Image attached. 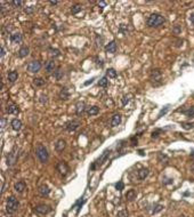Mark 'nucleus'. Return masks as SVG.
<instances>
[{
  "instance_id": "1",
  "label": "nucleus",
  "mask_w": 194,
  "mask_h": 217,
  "mask_svg": "<svg viewBox=\"0 0 194 217\" xmlns=\"http://www.w3.org/2000/svg\"><path fill=\"white\" fill-rule=\"evenodd\" d=\"M166 22L165 17L159 15V14H152L149 18H147V25L150 27H159L161 26L163 23Z\"/></svg>"
},
{
  "instance_id": "2",
  "label": "nucleus",
  "mask_w": 194,
  "mask_h": 217,
  "mask_svg": "<svg viewBox=\"0 0 194 217\" xmlns=\"http://www.w3.org/2000/svg\"><path fill=\"white\" fill-rule=\"evenodd\" d=\"M18 201L15 197H9L8 200H7V206H6V210L8 214H14L17 209H18Z\"/></svg>"
},
{
  "instance_id": "3",
  "label": "nucleus",
  "mask_w": 194,
  "mask_h": 217,
  "mask_svg": "<svg viewBox=\"0 0 194 217\" xmlns=\"http://www.w3.org/2000/svg\"><path fill=\"white\" fill-rule=\"evenodd\" d=\"M150 80L152 81V84L154 86H159L161 84V80H162V74H161V71L159 69H154L151 71L150 73Z\"/></svg>"
},
{
  "instance_id": "4",
  "label": "nucleus",
  "mask_w": 194,
  "mask_h": 217,
  "mask_svg": "<svg viewBox=\"0 0 194 217\" xmlns=\"http://www.w3.org/2000/svg\"><path fill=\"white\" fill-rule=\"evenodd\" d=\"M37 155H38V158H39V160H40L41 162L45 163V162L48 161L49 154H48L47 149H46L43 145H39V146L37 147Z\"/></svg>"
},
{
  "instance_id": "5",
  "label": "nucleus",
  "mask_w": 194,
  "mask_h": 217,
  "mask_svg": "<svg viewBox=\"0 0 194 217\" xmlns=\"http://www.w3.org/2000/svg\"><path fill=\"white\" fill-rule=\"evenodd\" d=\"M56 169H57V171H58L62 176H66V175L69 174V171H70L69 166H68L64 161L58 162V163H57V166H56Z\"/></svg>"
},
{
  "instance_id": "6",
  "label": "nucleus",
  "mask_w": 194,
  "mask_h": 217,
  "mask_svg": "<svg viewBox=\"0 0 194 217\" xmlns=\"http://www.w3.org/2000/svg\"><path fill=\"white\" fill-rule=\"evenodd\" d=\"M40 69H41V63L39 61H32L27 65V70L31 73H37L40 71Z\"/></svg>"
},
{
  "instance_id": "7",
  "label": "nucleus",
  "mask_w": 194,
  "mask_h": 217,
  "mask_svg": "<svg viewBox=\"0 0 194 217\" xmlns=\"http://www.w3.org/2000/svg\"><path fill=\"white\" fill-rule=\"evenodd\" d=\"M17 157H18V154L16 152V149L10 151V153H8V155H7V166L10 167V166L15 165V162L17 161Z\"/></svg>"
},
{
  "instance_id": "8",
  "label": "nucleus",
  "mask_w": 194,
  "mask_h": 217,
  "mask_svg": "<svg viewBox=\"0 0 194 217\" xmlns=\"http://www.w3.org/2000/svg\"><path fill=\"white\" fill-rule=\"evenodd\" d=\"M79 126H80V122H79L78 120H72V121L66 122L65 128H66V130H69V131H74V130H77V129L79 128Z\"/></svg>"
},
{
  "instance_id": "9",
  "label": "nucleus",
  "mask_w": 194,
  "mask_h": 217,
  "mask_svg": "<svg viewBox=\"0 0 194 217\" xmlns=\"http://www.w3.org/2000/svg\"><path fill=\"white\" fill-rule=\"evenodd\" d=\"M34 210H35V213H38V214L45 215V214H47V213L50 212V207L47 206V205H38V206L34 208Z\"/></svg>"
},
{
  "instance_id": "10",
  "label": "nucleus",
  "mask_w": 194,
  "mask_h": 217,
  "mask_svg": "<svg viewBox=\"0 0 194 217\" xmlns=\"http://www.w3.org/2000/svg\"><path fill=\"white\" fill-rule=\"evenodd\" d=\"M6 111L9 114H17L18 113V106L15 103H9V104H7Z\"/></svg>"
},
{
  "instance_id": "11",
  "label": "nucleus",
  "mask_w": 194,
  "mask_h": 217,
  "mask_svg": "<svg viewBox=\"0 0 194 217\" xmlns=\"http://www.w3.org/2000/svg\"><path fill=\"white\" fill-rule=\"evenodd\" d=\"M14 189H15L16 192H18V193H23L24 190L26 189V184H25L24 181H19V182H17V183L15 184Z\"/></svg>"
},
{
  "instance_id": "12",
  "label": "nucleus",
  "mask_w": 194,
  "mask_h": 217,
  "mask_svg": "<svg viewBox=\"0 0 194 217\" xmlns=\"http://www.w3.org/2000/svg\"><path fill=\"white\" fill-rule=\"evenodd\" d=\"M108 155H110V151H105L104 154L100 157V159H98V160L96 161V163H94V165L92 166V169H95V168H96V165H99V166H100V165L103 163V161H105L106 158H107Z\"/></svg>"
},
{
  "instance_id": "13",
  "label": "nucleus",
  "mask_w": 194,
  "mask_h": 217,
  "mask_svg": "<svg viewBox=\"0 0 194 217\" xmlns=\"http://www.w3.org/2000/svg\"><path fill=\"white\" fill-rule=\"evenodd\" d=\"M65 146H66V142H65L64 139H58V141L56 142L55 149H56V151H58V152H62V151L65 149Z\"/></svg>"
},
{
  "instance_id": "14",
  "label": "nucleus",
  "mask_w": 194,
  "mask_h": 217,
  "mask_svg": "<svg viewBox=\"0 0 194 217\" xmlns=\"http://www.w3.org/2000/svg\"><path fill=\"white\" fill-rule=\"evenodd\" d=\"M38 191H39V194H40L41 197H47V196L50 193V190H49V188H48L47 185H41Z\"/></svg>"
},
{
  "instance_id": "15",
  "label": "nucleus",
  "mask_w": 194,
  "mask_h": 217,
  "mask_svg": "<svg viewBox=\"0 0 194 217\" xmlns=\"http://www.w3.org/2000/svg\"><path fill=\"white\" fill-rule=\"evenodd\" d=\"M10 41H11L13 44H18V42H21V41H22V34L18 33V32L13 33V34L10 35Z\"/></svg>"
},
{
  "instance_id": "16",
  "label": "nucleus",
  "mask_w": 194,
  "mask_h": 217,
  "mask_svg": "<svg viewBox=\"0 0 194 217\" xmlns=\"http://www.w3.org/2000/svg\"><path fill=\"white\" fill-rule=\"evenodd\" d=\"M120 122H121V115L120 114H114L112 117V120H111V126L116 127V126L120 125Z\"/></svg>"
},
{
  "instance_id": "17",
  "label": "nucleus",
  "mask_w": 194,
  "mask_h": 217,
  "mask_svg": "<svg viewBox=\"0 0 194 217\" xmlns=\"http://www.w3.org/2000/svg\"><path fill=\"white\" fill-rule=\"evenodd\" d=\"M105 49H106V52L107 53H111V54H114L115 53V50H116V44H115V41H111L106 47H105Z\"/></svg>"
},
{
  "instance_id": "18",
  "label": "nucleus",
  "mask_w": 194,
  "mask_h": 217,
  "mask_svg": "<svg viewBox=\"0 0 194 217\" xmlns=\"http://www.w3.org/2000/svg\"><path fill=\"white\" fill-rule=\"evenodd\" d=\"M149 169L147 168H142V169H139V171L137 173L138 174V178L139 179H145L147 176H149Z\"/></svg>"
},
{
  "instance_id": "19",
  "label": "nucleus",
  "mask_w": 194,
  "mask_h": 217,
  "mask_svg": "<svg viewBox=\"0 0 194 217\" xmlns=\"http://www.w3.org/2000/svg\"><path fill=\"white\" fill-rule=\"evenodd\" d=\"M136 197H137V193H136L135 190H129V191L126 193V199H127L128 201H132V200H135Z\"/></svg>"
},
{
  "instance_id": "20",
  "label": "nucleus",
  "mask_w": 194,
  "mask_h": 217,
  "mask_svg": "<svg viewBox=\"0 0 194 217\" xmlns=\"http://www.w3.org/2000/svg\"><path fill=\"white\" fill-rule=\"evenodd\" d=\"M7 78H8L9 82H15L17 80V78H18V73L16 71H10L8 73V76H7Z\"/></svg>"
},
{
  "instance_id": "21",
  "label": "nucleus",
  "mask_w": 194,
  "mask_h": 217,
  "mask_svg": "<svg viewBox=\"0 0 194 217\" xmlns=\"http://www.w3.org/2000/svg\"><path fill=\"white\" fill-rule=\"evenodd\" d=\"M45 69H46V71H47L48 73H52V72L55 70V62H54V61L47 62L46 65H45Z\"/></svg>"
},
{
  "instance_id": "22",
  "label": "nucleus",
  "mask_w": 194,
  "mask_h": 217,
  "mask_svg": "<svg viewBox=\"0 0 194 217\" xmlns=\"http://www.w3.org/2000/svg\"><path fill=\"white\" fill-rule=\"evenodd\" d=\"M11 127H13V129L14 130H19L21 128H22V121L21 120H18V119H14L13 121H11Z\"/></svg>"
},
{
  "instance_id": "23",
  "label": "nucleus",
  "mask_w": 194,
  "mask_h": 217,
  "mask_svg": "<svg viewBox=\"0 0 194 217\" xmlns=\"http://www.w3.org/2000/svg\"><path fill=\"white\" fill-rule=\"evenodd\" d=\"M29 53H30V49H29V47H22L21 49H19V52H18V56L19 57H26L27 55H29Z\"/></svg>"
},
{
  "instance_id": "24",
  "label": "nucleus",
  "mask_w": 194,
  "mask_h": 217,
  "mask_svg": "<svg viewBox=\"0 0 194 217\" xmlns=\"http://www.w3.org/2000/svg\"><path fill=\"white\" fill-rule=\"evenodd\" d=\"M99 112V108L98 106H90L87 108V114L88 115H96Z\"/></svg>"
},
{
  "instance_id": "25",
  "label": "nucleus",
  "mask_w": 194,
  "mask_h": 217,
  "mask_svg": "<svg viewBox=\"0 0 194 217\" xmlns=\"http://www.w3.org/2000/svg\"><path fill=\"white\" fill-rule=\"evenodd\" d=\"M179 111L183 112V113H185L189 118H194V106L189 108V110H179Z\"/></svg>"
},
{
  "instance_id": "26",
  "label": "nucleus",
  "mask_w": 194,
  "mask_h": 217,
  "mask_svg": "<svg viewBox=\"0 0 194 217\" xmlns=\"http://www.w3.org/2000/svg\"><path fill=\"white\" fill-rule=\"evenodd\" d=\"M69 95H70V94H69L68 89H66V88H63V89L61 90V93H60V98L65 101V100H68V98H69Z\"/></svg>"
},
{
  "instance_id": "27",
  "label": "nucleus",
  "mask_w": 194,
  "mask_h": 217,
  "mask_svg": "<svg viewBox=\"0 0 194 217\" xmlns=\"http://www.w3.org/2000/svg\"><path fill=\"white\" fill-rule=\"evenodd\" d=\"M84 112H85V104H84V103H79V104L77 105V114H78V115H81Z\"/></svg>"
},
{
  "instance_id": "28",
  "label": "nucleus",
  "mask_w": 194,
  "mask_h": 217,
  "mask_svg": "<svg viewBox=\"0 0 194 217\" xmlns=\"http://www.w3.org/2000/svg\"><path fill=\"white\" fill-rule=\"evenodd\" d=\"M81 10H82V7H81L80 5H74V6H72V8H71L72 14H78V13L81 11Z\"/></svg>"
},
{
  "instance_id": "29",
  "label": "nucleus",
  "mask_w": 194,
  "mask_h": 217,
  "mask_svg": "<svg viewBox=\"0 0 194 217\" xmlns=\"http://www.w3.org/2000/svg\"><path fill=\"white\" fill-rule=\"evenodd\" d=\"M107 82H108L107 78L104 77V78H102V79L98 81V86H99V87H106V86H107Z\"/></svg>"
},
{
  "instance_id": "30",
  "label": "nucleus",
  "mask_w": 194,
  "mask_h": 217,
  "mask_svg": "<svg viewBox=\"0 0 194 217\" xmlns=\"http://www.w3.org/2000/svg\"><path fill=\"white\" fill-rule=\"evenodd\" d=\"M106 74H107V77H110V78H115V77H116V71H115L114 69H108L107 72H106Z\"/></svg>"
},
{
  "instance_id": "31",
  "label": "nucleus",
  "mask_w": 194,
  "mask_h": 217,
  "mask_svg": "<svg viewBox=\"0 0 194 217\" xmlns=\"http://www.w3.org/2000/svg\"><path fill=\"white\" fill-rule=\"evenodd\" d=\"M162 209H163V206H162V205H155V206L153 207L152 214H157V213H160Z\"/></svg>"
},
{
  "instance_id": "32",
  "label": "nucleus",
  "mask_w": 194,
  "mask_h": 217,
  "mask_svg": "<svg viewBox=\"0 0 194 217\" xmlns=\"http://www.w3.org/2000/svg\"><path fill=\"white\" fill-rule=\"evenodd\" d=\"M33 82L35 86H43L45 85V80H42L41 78H35L33 79Z\"/></svg>"
},
{
  "instance_id": "33",
  "label": "nucleus",
  "mask_w": 194,
  "mask_h": 217,
  "mask_svg": "<svg viewBox=\"0 0 194 217\" xmlns=\"http://www.w3.org/2000/svg\"><path fill=\"white\" fill-rule=\"evenodd\" d=\"M182 126H183V128H185V129H193L194 128V122H184V123H182Z\"/></svg>"
},
{
  "instance_id": "34",
  "label": "nucleus",
  "mask_w": 194,
  "mask_h": 217,
  "mask_svg": "<svg viewBox=\"0 0 194 217\" xmlns=\"http://www.w3.org/2000/svg\"><path fill=\"white\" fill-rule=\"evenodd\" d=\"M11 5H14L15 7H22L23 5H24V1H22V0H14V1H11Z\"/></svg>"
},
{
  "instance_id": "35",
  "label": "nucleus",
  "mask_w": 194,
  "mask_h": 217,
  "mask_svg": "<svg viewBox=\"0 0 194 217\" xmlns=\"http://www.w3.org/2000/svg\"><path fill=\"white\" fill-rule=\"evenodd\" d=\"M129 216V213L126 210V209H122L118 213V217H128Z\"/></svg>"
},
{
  "instance_id": "36",
  "label": "nucleus",
  "mask_w": 194,
  "mask_h": 217,
  "mask_svg": "<svg viewBox=\"0 0 194 217\" xmlns=\"http://www.w3.org/2000/svg\"><path fill=\"white\" fill-rule=\"evenodd\" d=\"M63 74H64V73H63V71H62L61 69H58V70L55 72V77H56V79H57V80H60V79L63 77Z\"/></svg>"
},
{
  "instance_id": "37",
  "label": "nucleus",
  "mask_w": 194,
  "mask_h": 217,
  "mask_svg": "<svg viewBox=\"0 0 194 217\" xmlns=\"http://www.w3.org/2000/svg\"><path fill=\"white\" fill-rule=\"evenodd\" d=\"M49 52H50V54H52L53 56H58V55H60V50H58V49H53V48H50Z\"/></svg>"
},
{
  "instance_id": "38",
  "label": "nucleus",
  "mask_w": 194,
  "mask_h": 217,
  "mask_svg": "<svg viewBox=\"0 0 194 217\" xmlns=\"http://www.w3.org/2000/svg\"><path fill=\"white\" fill-rule=\"evenodd\" d=\"M123 186H124V185H123V183H122V182H118V183L115 184V189H116V190H119V191L123 190Z\"/></svg>"
},
{
  "instance_id": "39",
  "label": "nucleus",
  "mask_w": 194,
  "mask_h": 217,
  "mask_svg": "<svg viewBox=\"0 0 194 217\" xmlns=\"http://www.w3.org/2000/svg\"><path fill=\"white\" fill-rule=\"evenodd\" d=\"M129 102V96H123L122 97V105H126Z\"/></svg>"
},
{
  "instance_id": "40",
  "label": "nucleus",
  "mask_w": 194,
  "mask_h": 217,
  "mask_svg": "<svg viewBox=\"0 0 194 217\" xmlns=\"http://www.w3.org/2000/svg\"><path fill=\"white\" fill-rule=\"evenodd\" d=\"M182 31V29H181V26H178V25H176L175 27H174V32L175 33H179Z\"/></svg>"
},
{
  "instance_id": "41",
  "label": "nucleus",
  "mask_w": 194,
  "mask_h": 217,
  "mask_svg": "<svg viewBox=\"0 0 194 217\" xmlns=\"http://www.w3.org/2000/svg\"><path fill=\"white\" fill-rule=\"evenodd\" d=\"M160 131H161V130H157V131H153V133H152V137H153V138H157V137L159 136V133H160Z\"/></svg>"
},
{
  "instance_id": "42",
  "label": "nucleus",
  "mask_w": 194,
  "mask_h": 217,
  "mask_svg": "<svg viewBox=\"0 0 194 217\" xmlns=\"http://www.w3.org/2000/svg\"><path fill=\"white\" fill-rule=\"evenodd\" d=\"M33 11V7L31 6L30 8H27V9H25V13H27V14H30V13H32Z\"/></svg>"
},
{
  "instance_id": "43",
  "label": "nucleus",
  "mask_w": 194,
  "mask_h": 217,
  "mask_svg": "<svg viewBox=\"0 0 194 217\" xmlns=\"http://www.w3.org/2000/svg\"><path fill=\"white\" fill-rule=\"evenodd\" d=\"M167 111H168V106H167V108H165V110H162V111H161V112H160V114H159V117H161V115H162V114H165V113H166V112H167Z\"/></svg>"
},
{
  "instance_id": "44",
  "label": "nucleus",
  "mask_w": 194,
  "mask_h": 217,
  "mask_svg": "<svg viewBox=\"0 0 194 217\" xmlns=\"http://www.w3.org/2000/svg\"><path fill=\"white\" fill-rule=\"evenodd\" d=\"M5 125H6V120H5V118H2V119H1V127L3 128Z\"/></svg>"
},
{
  "instance_id": "45",
  "label": "nucleus",
  "mask_w": 194,
  "mask_h": 217,
  "mask_svg": "<svg viewBox=\"0 0 194 217\" xmlns=\"http://www.w3.org/2000/svg\"><path fill=\"white\" fill-rule=\"evenodd\" d=\"M190 19H191V23H192V24H193V25H194V14H192V15H191V17H190Z\"/></svg>"
},
{
  "instance_id": "46",
  "label": "nucleus",
  "mask_w": 194,
  "mask_h": 217,
  "mask_svg": "<svg viewBox=\"0 0 194 217\" xmlns=\"http://www.w3.org/2000/svg\"><path fill=\"white\" fill-rule=\"evenodd\" d=\"M5 54H6L5 48H3V47H1V56H5Z\"/></svg>"
},
{
  "instance_id": "47",
  "label": "nucleus",
  "mask_w": 194,
  "mask_h": 217,
  "mask_svg": "<svg viewBox=\"0 0 194 217\" xmlns=\"http://www.w3.org/2000/svg\"><path fill=\"white\" fill-rule=\"evenodd\" d=\"M93 81H94V78H93V79H90V80H89V81H87V82H85V85H86V86H87V85H89V84H92V82H93Z\"/></svg>"
},
{
  "instance_id": "48",
  "label": "nucleus",
  "mask_w": 194,
  "mask_h": 217,
  "mask_svg": "<svg viewBox=\"0 0 194 217\" xmlns=\"http://www.w3.org/2000/svg\"><path fill=\"white\" fill-rule=\"evenodd\" d=\"M191 170H192V173L194 174V161H192V165H191Z\"/></svg>"
},
{
  "instance_id": "49",
  "label": "nucleus",
  "mask_w": 194,
  "mask_h": 217,
  "mask_svg": "<svg viewBox=\"0 0 194 217\" xmlns=\"http://www.w3.org/2000/svg\"><path fill=\"white\" fill-rule=\"evenodd\" d=\"M49 2H50L52 5H57V3H58V1H53V0H52V1H49Z\"/></svg>"
},
{
  "instance_id": "50",
  "label": "nucleus",
  "mask_w": 194,
  "mask_h": 217,
  "mask_svg": "<svg viewBox=\"0 0 194 217\" xmlns=\"http://www.w3.org/2000/svg\"><path fill=\"white\" fill-rule=\"evenodd\" d=\"M182 217H185V216H182Z\"/></svg>"
}]
</instances>
